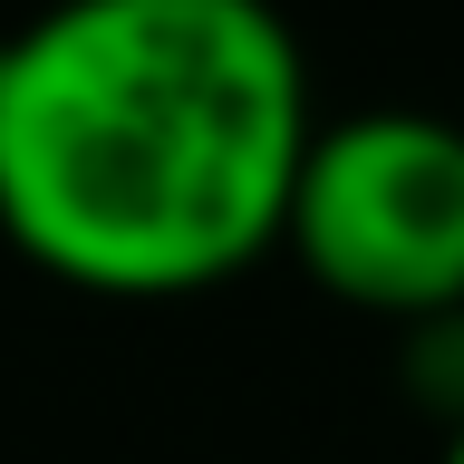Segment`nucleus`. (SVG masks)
<instances>
[{
  "mask_svg": "<svg viewBox=\"0 0 464 464\" xmlns=\"http://www.w3.org/2000/svg\"><path fill=\"white\" fill-rule=\"evenodd\" d=\"M310 58L271 0H49L0 39V232L107 300H184L281 242Z\"/></svg>",
  "mask_w": 464,
  "mask_h": 464,
  "instance_id": "f257e3e1",
  "label": "nucleus"
},
{
  "mask_svg": "<svg viewBox=\"0 0 464 464\" xmlns=\"http://www.w3.org/2000/svg\"><path fill=\"white\" fill-rule=\"evenodd\" d=\"M281 242L329 300L368 319L464 310V126L426 107L319 116L290 174Z\"/></svg>",
  "mask_w": 464,
  "mask_h": 464,
  "instance_id": "f03ea898",
  "label": "nucleus"
},
{
  "mask_svg": "<svg viewBox=\"0 0 464 464\" xmlns=\"http://www.w3.org/2000/svg\"><path fill=\"white\" fill-rule=\"evenodd\" d=\"M397 348H406V397L426 406L435 426H464V310L406 319Z\"/></svg>",
  "mask_w": 464,
  "mask_h": 464,
  "instance_id": "7ed1b4c3",
  "label": "nucleus"
},
{
  "mask_svg": "<svg viewBox=\"0 0 464 464\" xmlns=\"http://www.w3.org/2000/svg\"><path fill=\"white\" fill-rule=\"evenodd\" d=\"M435 464H464V426H445V445H435Z\"/></svg>",
  "mask_w": 464,
  "mask_h": 464,
  "instance_id": "20e7f679",
  "label": "nucleus"
}]
</instances>
